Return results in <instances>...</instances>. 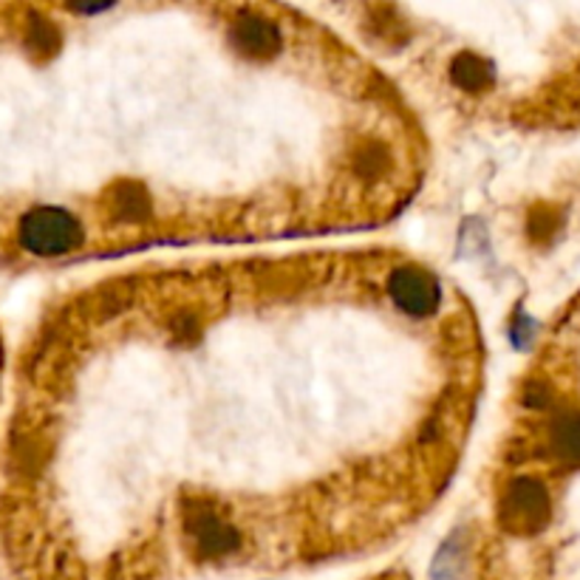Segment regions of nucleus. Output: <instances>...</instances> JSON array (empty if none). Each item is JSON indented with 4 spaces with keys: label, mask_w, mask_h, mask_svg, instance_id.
<instances>
[{
    "label": "nucleus",
    "mask_w": 580,
    "mask_h": 580,
    "mask_svg": "<svg viewBox=\"0 0 580 580\" xmlns=\"http://www.w3.org/2000/svg\"><path fill=\"white\" fill-rule=\"evenodd\" d=\"M18 243L29 255L60 258L86 247V227L66 207L37 204L18 221Z\"/></svg>",
    "instance_id": "obj_1"
},
{
    "label": "nucleus",
    "mask_w": 580,
    "mask_h": 580,
    "mask_svg": "<svg viewBox=\"0 0 580 580\" xmlns=\"http://www.w3.org/2000/svg\"><path fill=\"white\" fill-rule=\"evenodd\" d=\"M553 515V499L538 476H513L499 499V519L515 533H538Z\"/></svg>",
    "instance_id": "obj_2"
},
{
    "label": "nucleus",
    "mask_w": 580,
    "mask_h": 580,
    "mask_svg": "<svg viewBox=\"0 0 580 580\" xmlns=\"http://www.w3.org/2000/svg\"><path fill=\"white\" fill-rule=\"evenodd\" d=\"M544 451L560 465H580V408H549L544 425Z\"/></svg>",
    "instance_id": "obj_3"
},
{
    "label": "nucleus",
    "mask_w": 580,
    "mask_h": 580,
    "mask_svg": "<svg viewBox=\"0 0 580 580\" xmlns=\"http://www.w3.org/2000/svg\"><path fill=\"white\" fill-rule=\"evenodd\" d=\"M230 37L250 57H266L281 52L284 46V29L275 21H266L261 14L243 12L238 21L230 23Z\"/></svg>",
    "instance_id": "obj_4"
},
{
    "label": "nucleus",
    "mask_w": 580,
    "mask_h": 580,
    "mask_svg": "<svg viewBox=\"0 0 580 580\" xmlns=\"http://www.w3.org/2000/svg\"><path fill=\"white\" fill-rule=\"evenodd\" d=\"M453 82L465 91H485L490 82H493V75H490V66L485 60H479L476 55H459L453 60L451 68Z\"/></svg>",
    "instance_id": "obj_5"
}]
</instances>
